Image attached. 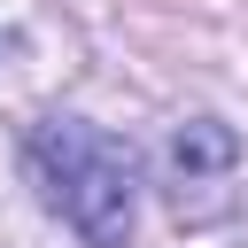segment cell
<instances>
[{
  "mask_svg": "<svg viewBox=\"0 0 248 248\" xmlns=\"http://www.w3.org/2000/svg\"><path fill=\"white\" fill-rule=\"evenodd\" d=\"M232 155H240V140H232V124H217V116H194V124L170 132V170H178V178H209V170H225Z\"/></svg>",
  "mask_w": 248,
  "mask_h": 248,
  "instance_id": "2",
  "label": "cell"
},
{
  "mask_svg": "<svg viewBox=\"0 0 248 248\" xmlns=\"http://www.w3.org/2000/svg\"><path fill=\"white\" fill-rule=\"evenodd\" d=\"M31 178L46 194V209L85 240V248H124L132 240V202H140V163L116 132L78 124V116H46L31 132Z\"/></svg>",
  "mask_w": 248,
  "mask_h": 248,
  "instance_id": "1",
  "label": "cell"
}]
</instances>
